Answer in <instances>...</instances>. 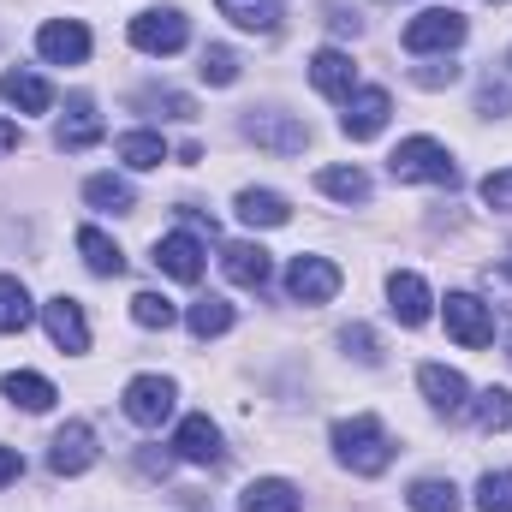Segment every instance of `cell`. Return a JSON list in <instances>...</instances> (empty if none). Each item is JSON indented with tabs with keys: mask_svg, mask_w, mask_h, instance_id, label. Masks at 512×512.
<instances>
[{
	"mask_svg": "<svg viewBox=\"0 0 512 512\" xmlns=\"http://www.w3.org/2000/svg\"><path fill=\"white\" fill-rule=\"evenodd\" d=\"M316 185H322L328 197H340V203H370V173H364V167H322Z\"/></svg>",
	"mask_w": 512,
	"mask_h": 512,
	"instance_id": "cell-28",
	"label": "cell"
},
{
	"mask_svg": "<svg viewBox=\"0 0 512 512\" xmlns=\"http://www.w3.org/2000/svg\"><path fill=\"white\" fill-rule=\"evenodd\" d=\"M471 417H477V429H483V435L512 429V387H483V393H477V405H471Z\"/></svg>",
	"mask_w": 512,
	"mask_h": 512,
	"instance_id": "cell-30",
	"label": "cell"
},
{
	"mask_svg": "<svg viewBox=\"0 0 512 512\" xmlns=\"http://www.w3.org/2000/svg\"><path fill=\"white\" fill-rule=\"evenodd\" d=\"M405 501H411V512H459V489L447 477H417Z\"/></svg>",
	"mask_w": 512,
	"mask_h": 512,
	"instance_id": "cell-32",
	"label": "cell"
},
{
	"mask_svg": "<svg viewBox=\"0 0 512 512\" xmlns=\"http://www.w3.org/2000/svg\"><path fill=\"white\" fill-rule=\"evenodd\" d=\"M477 108H483V114H512V90L489 78V84H483V96H477Z\"/></svg>",
	"mask_w": 512,
	"mask_h": 512,
	"instance_id": "cell-40",
	"label": "cell"
},
{
	"mask_svg": "<svg viewBox=\"0 0 512 512\" xmlns=\"http://www.w3.org/2000/svg\"><path fill=\"white\" fill-rule=\"evenodd\" d=\"M48 465H54V477H78V471H90V465H96V429H90V423H66V429H54V453H48Z\"/></svg>",
	"mask_w": 512,
	"mask_h": 512,
	"instance_id": "cell-11",
	"label": "cell"
},
{
	"mask_svg": "<svg viewBox=\"0 0 512 512\" xmlns=\"http://www.w3.org/2000/svg\"><path fill=\"white\" fill-rule=\"evenodd\" d=\"M239 512H298V489L286 477H256L239 495Z\"/></svg>",
	"mask_w": 512,
	"mask_h": 512,
	"instance_id": "cell-21",
	"label": "cell"
},
{
	"mask_svg": "<svg viewBox=\"0 0 512 512\" xmlns=\"http://www.w3.org/2000/svg\"><path fill=\"white\" fill-rule=\"evenodd\" d=\"M495 6H501V0H495Z\"/></svg>",
	"mask_w": 512,
	"mask_h": 512,
	"instance_id": "cell-45",
	"label": "cell"
},
{
	"mask_svg": "<svg viewBox=\"0 0 512 512\" xmlns=\"http://www.w3.org/2000/svg\"><path fill=\"white\" fill-rule=\"evenodd\" d=\"M36 54H42L48 66H84V60H90V30L72 24V18H48V24L36 30Z\"/></svg>",
	"mask_w": 512,
	"mask_h": 512,
	"instance_id": "cell-6",
	"label": "cell"
},
{
	"mask_svg": "<svg viewBox=\"0 0 512 512\" xmlns=\"http://www.w3.org/2000/svg\"><path fill=\"white\" fill-rule=\"evenodd\" d=\"M173 399H179V387L167 376H137V382H126V417L137 429H161L173 417Z\"/></svg>",
	"mask_w": 512,
	"mask_h": 512,
	"instance_id": "cell-5",
	"label": "cell"
},
{
	"mask_svg": "<svg viewBox=\"0 0 512 512\" xmlns=\"http://www.w3.org/2000/svg\"><path fill=\"white\" fill-rule=\"evenodd\" d=\"M54 143H60V149H90V143H102V120H96L90 96H78V102H72V114L60 120Z\"/></svg>",
	"mask_w": 512,
	"mask_h": 512,
	"instance_id": "cell-22",
	"label": "cell"
},
{
	"mask_svg": "<svg viewBox=\"0 0 512 512\" xmlns=\"http://www.w3.org/2000/svg\"><path fill=\"white\" fill-rule=\"evenodd\" d=\"M197 72H203V84H221L227 90V84H239V54L215 42V48H203V66Z\"/></svg>",
	"mask_w": 512,
	"mask_h": 512,
	"instance_id": "cell-34",
	"label": "cell"
},
{
	"mask_svg": "<svg viewBox=\"0 0 512 512\" xmlns=\"http://www.w3.org/2000/svg\"><path fill=\"white\" fill-rule=\"evenodd\" d=\"M417 387H423V399H429L441 417H459V411L471 405L465 376H459V370H447V364H423V370H417Z\"/></svg>",
	"mask_w": 512,
	"mask_h": 512,
	"instance_id": "cell-15",
	"label": "cell"
},
{
	"mask_svg": "<svg viewBox=\"0 0 512 512\" xmlns=\"http://www.w3.org/2000/svg\"><path fill=\"white\" fill-rule=\"evenodd\" d=\"M286 292H292L298 304H328V298L340 292V268H334L328 256H292V268H286Z\"/></svg>",
	"mask_w": 512,
	"mask_h": 512,
	"instance_id": "cell-7",
	"label": "cell"
},
{
	"mask_svg": "<svg viewBox=\"0 0 512 512\" xmlns=\"http://www.w3.org/2000/svg\"><path fill=\"white\" fill-rule=\"evenodd\" d=\"M42 316H48V334H54V346L60 352H90V322H84V304L78 298H48L42 304Z\"/></svg>",
	"mask_w": 512,
	"mask_h": 512,
	"instance_id": "cell-13",
	"label": "cell"
},
{
	"mask_svg": "<svg viewBox=\"0 0 512 512\" xmlns=\"http://www.w3.org/2000/svg\"><path fill=\"white\" fill-rule=\"evenodd\" d=\"M387 298H393V316H399L405 328H423V322H429V286H423V274L399 268V274L387 280Z\"/></svg>",
	"mask_w": 512,
	"mask_h": 512,
	"instance_id": "cell-17",
	"label": "cell"
},
{
	"mask_svg": "<svg viewBox=\"0 0 512 512\" xmlns=\"http://www.w3.org/2000/svg\"><path fill=\"white\" fill-rule=\"evenodd\" d=\"M30 292H24V280H12V274H0V334H24L30 328Z\"/></svg>",
	"mask_w": 512,
	"mask_h": 512,
	"instance_id": "cell-29",
	"label": "cell"
},
{
	"mask_svg": "<svg viewBox=\"0 0 512 512\" xmlns=\"http://www.w3.org/2000/svg\"><path fill=\"white\" fill-rule=\"evenodd\" d=\"M185 322H191V334H197V340H215V334H227V328H233V304L209 292V298H197V304H191V316H185Z\"/></svg>",
	"mask_w": 512,
	"mask_h": 512,
	"instance_id": "cell-31",
	"label": "cell"
},
{
	"mask_svg": "<svg viewBox=\"0 0 512 512\" xmlns=\"http://www.w3.org/2000/svg\"><path fill=\"white\" fill-rule=\"evenodd\" d=\"M387 173H393L399 185H417V179H423V185H447V191L459 185V167H453V155H447L435 137H405V143L387 155Z\"/></svg>",
	"mask_w": 512,
	"mask_h": 512,
	"instance_id": "cell-2",
	"label": "cell"
},
{
	"mask_svg": "<svg viewBox=\"0 0 512 512\" xmlns=\"http://www.w3.org/2000/svg\"><path fill=\"white\" fill-rule=\"evenodd\" d=\"M137 108H155L161 120H197V102H191V96H179V90H143V96H137Z\"/></svg>",
	"mask_w": 512,
	"mask_h": 512,
	"instance_id": "cell-35",
	"label": "cell"
},
{
	"mask_svg": "<svg viewBox=\"0 0 512 512\" xmlns=\"http://www.w3.org/2000/svg\"><path fill=\"white\" fill-rule=\"evenodd\" d=\"M215 6L221 18H233L239 30H256V36L280 30V12H286V0H215Z\"/></svg>",
	"mask_w": 512,
	"mask_h": 512,
	"instance_id": "cell-20",
	"label": "cell"
},
{
	"mask_svg": "<svg viewBox=\"0 0 512 512\" xmlns=\"http://www.w3.org/2000/svg\"><path fill=\"white\" fill-rule=\"evenodd\" d=\"M245 137H251L256 149H268V155H298L304 143H310V126H298L292 114H245Z\"/></svg>",
	"mask_w": 512,
	"mask_h": 512,
	"instance_id": "cell-9",
	"label": "cell"
},
{
	"mask_svg": "<svg viewBox=\"0 0 512 512\" xmlns=\"http://www.w3.org/2000/svg\"><path fill=\"white\" fill-rule=\"evenodd\" d=\"M173 453L185 459V465H221V429L197 411V417H185L179 423V435H173Z\"/></svg>",
	"mask_w": 512,
	"mask_h": 512,
	"instance_id": "cell-16",
	"label": "cell"
},
{
	"mask_svg": "<svg viewBox=\"0 0 512 512\" xmlns=\"http://www.w3.org/2000/svg\"><path fill=\"white\" fill-rule=\"evenodd\" d=\"M405 54H447V48H459L465 42V18L453 12V6H429V12H417L411 24H405Z\"/></svg>",
	"mask_w": 512,
	"mask_h": 512,
	"instance_id": "cell-3",
	"label": "cell"
},
{
	"mask_svg": "<svg viewBox=\"0 0 512 512\" xmlns=\"http://www.w3.org/2000/svg\"><path fill=\"white\" fill-rule=\"evenodd\" d=\"M6 149H18V126H12V120H0V155H6Z\"/></svg>",
	"mask_w": 512,
	"mask_h": 512,
	"instance_id": "cell-44",
	"label": "cell"
},
{
	"mask_svg": "<svg viewBox=\"0 0 512 512\" xmlns=\"http://www.w3.org/2000/svg\"><path fill=\"white\" fill-rule=\"evenodd\" d=\"M84 203L102 209V215H131V209H137V191H131L126 179H114V173H96V179L84 185Z\"/></svg>",
	"mask_w": 512,
	"mask_h": 512,
	"instance_id": "cell-24",
	"label": "cell"
},
{
	"mask_svg": "<svg viewBox=\"0 0 512 512\" xmlns=\"http://www.w3.org/2000/svg\"><path fill=\"white\" fill-rule=\"evenodd\" d=\"M334 447H340V465L346 471H358V477H382L387 465H393V441H387V429L376 417H340L334 423Z\"/></svg>",
	"mask_w": 512,
	"mask_h": 512,
	"instance_id": "cell-1",
	"label": "cell"
},
{
	"mask_svg": "<svg viewBox=\"0 0 512 512\" xmlns=\"http://www.w3.org/2000/svg\"><path fill=\"white\" fill-rule=\"evenodd\" d=\"M447 334H453L459 346L483 352V346L495 340V316H489V304L471 298V292H453V298H447Z\"/></svg>",
	"mask_w": 512,
	"mask_h": 512,
	"instance_id": "cell-8",
	"label": "cell"
},
{
	"mask_svg": "<svg viewBox=\"0 0 512 512\" xmlns=\"http://www.w3.org/2000/svg\"><path fill=\"white\" fill-rule=\"evenodd\" d=\"M411 78H417V84H423V90H447V84H453V78H459V66H453V60H429V66H417V72H411Z\"/></svg>",
	"mask_w": 512,
	"mask_h": 512,
	"instance_id": "cell-39",
	"label": "cell"
},
{
	"mask_svg": "<svg viewBox=\"0 0 512 512\" xmlns=\"http://www.w3.org/2000/svg\"><path fill=\"white\" fill-rule=\"evenodd\" d=\"M221 268H227V280H233V286H251V292L268 286V251L251 245V239H233V245L221 251Z\"/></svg>",
	"mask_w": 512,
	"mask_h": 512,
	"instance_id": "cell-18",
	"label": "cell"
},
{
	"mask_svg": "<svg viewBox=\"0 0 512 512\" xmlns=\"http://www.w3.org/2000/svg\"><path fill=\"white\" fill-rule=\"evenodd\" d=\"M114 155L137 167V173H149V167H161L167 161V143H161V131H126L120 143H114Z\"/></svg>",
	"mask_w": 512,
	"mask_h": 512,
	"instance_id": "cell-27",
	"label": "cell"
},
{
	"mask_svg": "<svg viewBox=\"0 0 512 512\" xmlns=\"http://www.w3.org/2000/svg\"><path fill=\"white\" fill-rule=\"evenodd\" d=\"M24 477V459H18V447H0V489L6 483H18Z\"/></svg>",
	"mask_w": 512,
	"mask_h": 512,
	"instance_id": "cell-41",
	"label": "cell"
},
{
	"mask_svg": "<svg viewBox=\"0 0 512 512\" xmlns=\"http://www.w3.org/2000/svg\"><path fill=\"white\" fill-rule=\"evenodd\" d=\"M328 24H334V30H358V18H352L346 6H328Z\"/></svg>",
	"mask_w": 512,
	"mask_h": 512,
	"instance_id": "cell-43",
	"label": "cell"
},
{
	"mask_svg": "<svg viewBox=\"0 0 512 512\" xmlns=\"http://www.w3.org/2000/svg\"><path fill=\"white\" fill-rule=\"evenodd\" d=\"M477 512H512V471H483V483H477Z\"/></svg>",
	"mask_w": 512,
	"mask_h": 512,
	"instance_id": "cell-36",
	"label": "cell"
},
{
	"mask_svg": "<svg viewBox=\"0 0 512 512\" xmlns=\"http://www.w3.org/2000/svg\"><path fill=\"white\" fill-rule=\"evenodd\" d=\"M78 251H84V262H90V274H102V280L126 274V251H120L108 233H96V227H78Z\"/></svg>",
	"mask_w": 512,
	"mask_h": 512,
	"instance_id": "cell-23",
	"label": "cell"
},
{
	"mask_svg": "<svg viewBox=\"0 0 512 512\" xmlns=\"http://www.w3.org/2000/svg\"><path fill=\"white\" fill-rule=\"evenodd\" d=\"M483 203H489V209H501V215H512V167H501V173H489V179H483Z\"/></svg>",
	"mask_w": 512,
	"mask_h": 512,
	"instance_id": "cell-38",
	"label": "cell"
},
{
	"mask_svg": "<svg viewBox=\"0 0 512 512\" xmlns=\"http://www.w3.org/2000/svg\"><path fill=\"white\" fill-rule=\"evenodd\" d=\"M131 322H137V328H161V334H167V328L179 322V310H173V298H161V292H137V298H131Z\"/></svg>",
	"mask_w": 512,
	"mask_h": 512,
	"instance_id": "cell-33",
	"label": "cell"
},
{
	"mask_svg": "<svg viewBox=\"0 0 512 512\" xmlns=\"http://www.w3.org/2000/svg\"><path fill=\"white\" fill-rule=\"evenodd\" d=\"M137 465H143L149 477H167V465H173V459H167V453H155V447H143V453H137Z\"/></svg>",
	"mask_w": 512,
	"mask_h": 512,
	"instance_id": "cell-42",
	"label": "cell"
},
{
	"mask_svg": "<svg viewBox=\"0 0 512 512\" xmlns=\"http://www.w3.org/2000/svg\"><path fill=\"white\" fill-rule=\"evenodd\" d=\"M155 268L173 274V280H203V268H209L203 239H197V233H167V239H155Z\"/></svg>",
	"mask_w": 512,
	"mask_h": 512,
	"instance_id": "cell-12",
	"label": "cell"
},
{
	"mask_svg": "<svg viewBox=\"0 0 512 512\" xmlns=\"http://www.w3.org/2000/svg\"><path fill=\"white\" fill-rule=\"evenodd\" d=\"M239 221L245 227H286L292 209H286L280 191H239Z\"/></svg>",
	"mask_w": 512,
	"mask_h": 512,
	"instance_id": "cell-25",
	"label": "cell"
},
{
	"mask_svg": "<svg viewBox=\"0 0 512 512\" xmlns=\"http://www.w3.org/2000/svg\"><path fill=\"white\" fill-rule=\"evenodd\" d=\"M310 84H316L328 102H352V96H358V66H352V54H340V48L310 54Z\"/></svg>",
	"mask_w": 512,
	"mask_h": 512,
	"instance_id": "cell-10",
	"label": "cell"
},
{
	"mask_svg": "<svg viewBox=\"0 0 512 512\" xmlns=\"http://www.w3.org/2000/svg\"><path fill=\"white\" fill-rule=\"evenodd\" d=\"M0 393L12 399V405H24V411H48L60 393L54 382H42V376H30V370H12V376H0Z\"/></svg>",
	"mask_w": 512,
	"mask_h": 512,
	"instance_id": "cell-26",
	"label": "cell"
},
{
	"mask_svg": "<svg viewBox=\"0 0 512 512\" xmlns=\"http://www.w3.org/2000/svg\"><path fill=\"white\" fill-rule=\"evenodd\" d=\"M0 96H6L18 114H48V108H54V90H48L36 72H24V66H12V72L0 78Z\"/></svg>",
	"mask_w": 512,
	"mask_h": 512,
	"instance_id": "cell-19",
	"label": "cell"
},
{
	"mask_svg": "<svg viewBox=\"0 0 512 512\" xmlns=\"http://www.w3.org/2000/svg\"><path fill=\"white\" fill-rule=\"evenodd\" d=\"M185 42H191V24L173 6H149L131 18V48H143V54H179Z\"/></svg>",
	"mask_w": 512,
	"mask_h": 512,
	"instance_id": "cell-4",
	"label": "cell"
},
{
	"mask_svg": "<svg viewBox=\"0 0 512 512\" xmlns=\"http://www.w3.org/2000/svg\"><path fill=\"white\" fill-rule=\"evenodd\" d=\"M387 114H393V96H387V90H358V96L346 102V114H340V131H346L352 143H370V137L387 126Z\"/></svg>",
	"mask_w": 512,
	"mask_h": 512,
	"instance_id": "cell-14",
	"label": "cell"
},
{
	"mask_svg": "<svg viewBox=\"0 0 512 512\" xmlns=\"http://www.w3.org/2000/svg\"><path fill=\"white\" fill-rule=\"evenodd\" d=\"M340 346L358 358V364H382V340L364 328V322H352V328H340Z\"/></svg>",
	"mask_w": 512,
	"mask_h": 512,
	"instance_id": "cell-37",
	"label": "cell"
}]
</instances>
